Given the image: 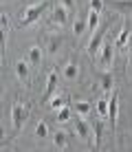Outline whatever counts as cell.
Returning a JSON list of instances; mask_svg holds the SVG:
<instances>
[{
    "mask_svg": "<svg viewBox=\"0 0 132 152\" xmlns=\"http://www.w3.org/2000/svg\"><path fill=\"white\" fill-rule=\"evenodd\" d=\"M29 117H31V106H29V104L15 102L11 106V126H13L15 132H20V130L24 128V124H26Z\"/></svg>",
    "mask_w": 132,
    "mask_h": 152,
    "instance_id": "1",
    "label": "cell"
},
{
    "mask_svg": "<svg viewBox=\"0 0 132 152\" xmlns=\"http://www.w3.org/2000/svg\"><path fill=\"white\" fill-rule=\"evenodd\" d=\"M46 7H49L46 2H40V4H31V7H26L24 11H22V15H20V24H22V27H29V24L38 22V20L42 18V13L46 11Z\"/></svg>",
    "mask_w": 132,
    "mask_h": 152,
    "instance_id": "2",
    "label": "cell"
},
{
    "mask_svg": "<svg viewBox=\"0 0 132 152\" xmlns=\"http://www.w3.org/2000/svg\"><path fill=\"white\" fill-rule=\"evenodd\" d=\"M114 42H108L106 40L104 44H101V49H99V55H97V60H99V64L104 66V69H112V64H114Z\"/></svg>",
    "mask_w": 132,
    "mask_h": 152,
    "instance_id": "3",
    "label": "cell"
},
{
    "mask_svg": "<svg viewBox=\"0 0 132 152\" xmlns=\"http://www.w3.org/2000/svg\"><path fill=\"white\" fill-rule=\"evenodd\" d=\"M68 9L66 7H62L60 2H55L53 4V9H51V20H49V24H53V27H66L68 24Z\"/></svg>",
    "mask_w": 132,
    "mask_h": 152,
    "instance_id": "4",
    "label": "cell"
},
{
    "mask_svg": "<svg viewBox=\"0 0 132 152\" xmlns=\"http://www.w3.org/2000/svg\"><path fill=\"white\" fill-rule=\"evenodd\" d=\"M106 29H108V24H106L104 29H97V31H95V35L90 38V42H88L86 49H88V55H90V57H97L99 55V49H101V44L106 42Z\"/></svg>",
    "mask_w": 132,
    "mask_h": 152,
    "instance_id": "5",
    "label": "cell"
},
{
    "mask_svg": "<svg viewBox=\"0 0 132 152\" xmlns=\"http://www.w3.org/2000/svg\"><path fill=\"white\" fill-rule=\"evenodd\" d=\"M73 126H75V134L82 141H90V139H95V130L90 128V126H88L86 121H84V117H77L73 119Z\"/></svg>",
    "mask_w": 132,
    "mask_h": 152,
    "instance_id": "6",
    "label": "cell"
},
{
    "mask_svg": "<svg viewBox=\"0 0 132 152\" xmlns=\"http://www.w3.org/2000/svg\"><path fill=\"white\" fill-rule=\"evenodd\" d=\"M60 75L64 77L66 82H77L79 80V64L75 60H66L64 64H62V69H60Z\"/></svg>",
    "mask_w": 132,
    "mask_h": 152,
    "instance_id": "7",
    "label": "cell"
},
{
    "mask_svg": "<svg viewBox=\"0 0 132 152\" xmlns=\"http://www.w3.org/2000/svg\"><path fill=\"white\" fill-rule=\"evenodd\" d=\"M71 29H73V35L79 40V38L88 31V13H86V15H75V18H73Z\"/></svg>",
    "mask_w": 132,
    "mask_h": 152,
    "instance_id": "8",
    "label": "cell"
},
{
    "mask_svg": "<svg viewBox=\"0 0 132 152\" xmlns=\"http://www.w3.org/2000/svg\"><path fill=\"white\" fill-rule=\"evenodd\" d=\"M26 60H29L31 66H40L42 62H44V51H42V46L31 44L29 49H26Z\"/></svg>",
    "mask_w": 132,
    "mask_h": 152,
    "instance_id": "9",
    "label": "cell"
},
{
    "mask_svg": "<svg viewBox=\"0 0 132 152\" xmlns=\"http://www.w3.org/2000/svg\"><path fill=\"white\" fill-rule=\"evenodd\" d=\"M13 73H15V77H18L20 82H26L31 77V64H29V60H18L13 64Z\"/></svg>",
    "mask_w": 132,
    "mask_h": 152,
    "instance_id": "10",
    "label": "cell"
},
{
    "mask_svg": "<svg viewBox=\"0 0 132 152\" xmlns=\"http://www.w3.org/2000/svg\"><path fill=\"white\" fill-rule=\"evenodd\" d=\"M106 7L114 9L117 13L128 15V13H132V0H106Z\"/></svg>",
    "mask_w": 132,
    "mask_h": 152,
    "instance_id": "11",
    "label": "cell"
},
{
    "mask_svg": "<svg viewBox=\"0 0 132 152\" xmlns=\"http://www.w3.org/2000/svg\"><path fill=\"white\" fill-rule=\"evenodd\" d=\"M110 106H108V119L110 124H112V128H117V117H119V95L117 93H112V95L108 97Z\"/></svg>",
    "mask_w": 132,
    "mask_h": 152,
    "instance_id": "12",
    "label": "cell"
},
{
    "mask_svg": "<svg viewBox=\"0 0 132 152\" xmlns=\"http://www.w3.org/2000/svg\"><path fill=\"white\" fill-rule=\"evenodd\" d=\"M57 80H60V73L51 71L49 77H46V88H44V99H51L57 93Z\"/></svg>",
    "mask_w": 132,
    "mask_h": 152,
    "instance_id": "13",
    "label": "cell"
},
{
    "mask_svg": "<svg viewBox=\"0 0 132 152\" xmlns=\"http://www.w3.org/2000/svg\"><path fill=\"white\" fill-rule=\"evenodd\" d=\"M112 86H114V75L106 69L101 75H99V88L104 91V95H108V93H112Z\"/></svg>",
    "mask_w": 132,
    "mask_h": 152,
    "instance_id": "14",
    "label": "cell"
},
{
    "mask_svg": "<svg viewBox=\"0 0 132 152\" xmlns=\"http://www.w3.org/2000/svg\"><path fill=\"white\" fill-rule=\"evenodd\" d=\"M62 44H64V38H60V35H51V38L46 40V53H49V57H55L57 53H60Z\"/></svg>",
    "mask_w": 132,
    "mask_h": 152,
    "instance_id": "15",
    "label": "cell"
},
{
    "mask_svg": "<svg viewBox=\"0 0 132 152\" xmlns=\"http://www.w3.org/2000/svg\"><path fill=\"white\" fill-rule=\"evenodd\" d=\"M73 110H75V115H79V117H88V115L93 113V106L86 99H75V102H73Z\"/></svg>",
    "mask_w": 132,
    "mask_h": 152,
    "instance_id": "16",
    "label": "cell"
},
{
    "mask_svg": "<svg viewBox=\"0 0 132 152\" xmlns=\"http://www.w3.org/2000/svg\"><path fill=\"white\" fill-rule=\"evenodd\" d=\"M128 44H130V27L123 24L121 31L117 33V38H114V46H117V49H125Z\"/></svg>",
    "mask_w": 132,
    "mask_h": 152,
    "instance_id": "17",
    "label": "cell"
},
{
    "mask_svg": "<svg viewBox=\"0 0 132 152\" xmlns=\"http://www.w3.org/2000/svg\"><path fill=\"white\" fill-rule=\"evenodd\" d=\"M93 130H95V139H93V148L99 150L101 148V139H104V117L97 119V121L93 124Z\"/></svg>",
    "mask_w": 132,
    "mask_h": 152,
    "instance_id": "18",
    "label": "cell"
},
{
    "mask_svg": "<svg viewBox=\"0 0 132 152\" xmlns=\"http://www.w3.org/2000/svg\"><path fill=\"white\" fill-rule=\"evenodd\" d=\"M53 143H55V148L66 150L68 148V134L64 130H55V132H53Z\"/></svg>",
    "mask_w": 132,
    "mask_h": 152,
    "instance_id": "19",
    "label": "cell"
},
{
    "mask_svg": "<svg viewBox=\"0 0 132 152\" xmlns=\"http://www.w3.org/2000/svg\"><path fill=\"white\" fill-rule=\"evenodd\" d=\"M73 108L71 106H64V108H60V110H57V124H68L73 119Z\"/></svg>",
    "mask_w": 132,
    "mask_h": 152,
    "instance_id": "20",
    "label": "cell"
},
{
    "mask_svg": "<svg viewBox=\"0 0 132 152\" xmlns=\"http://www.w3.org/2000/svg\"><path fill=\"white\" fill-rule=\"evenodd\" d=\"M0 24H2V46H7L9 31H11V24H9V15H7V13L0 15Z\"/></svg>",
    "mask_w": 132,
    "mask_h": 152,
    "instance_id": "21",
    "label": "cell"
},
{
    "mask_svg": "<svg viewBox=\"0 0 132 152\" xmlns=\"http://www.w3.org/2000/svg\"><path fill=\"white\" fill-rule=\"evenodd\" d=\"M108 106H110V102H108V97H106V95L95 102V108H97L99 117H108Z\"/></svg>",
    "mask_w": 132,
    "mask_h": 152,
    "instance_id": "22",
    "label": "cell"
},
{
    "mask_svg": "<svg viewBox=\"0 0 132 152\" xmlns=\"http://www.w3.org/2000/svg\"><path fill=\"white\" fill-rule=\"evenodd\" d=\"M64 106H68V97H64V95H53L51 97V108L53 110H60V108H64Z\"/></svg>",
    "mask_w": 132,
    "mask_h": 152,
    "instance_id": "23",
    "label": "cell"
},
{
    "mask_svg": "<svg viewBox=\"0 0 132 152\" xmlns=\"http://www.w3.org/2000/svg\"><path fill=\"white\" fill-rule=\"evenodd\" d=\"M35 137H40V139L51 137V130H49V126H46V121H44V119H40V121L35 124Z\"/></svg>",
    "mask_w": 132,
    "mask_h": 152,
    "instance_id": "24",
    "label": "cell"
},
{
    "mask_svg": "<svg viewBox=\"0 0 132 152\" xmlns=\"http://www.w3.org/2000/svg\"><path fill=\"white\" fill-rule=\"evenodd\" d=\"M99 29V11L88 9V31H97Z\"/></svg>",
    "mask_w": 132,
    "mask_h": 152,
    "instance_id": "25",
    "label": "cell"
},
{
    "mask_svg": "<svg viewBox=\"0 0 132 152\" xmlns=\"http://www.w3.org/2000/svg\"><path fill=\"white\" fill-rule=\"evenodd\" d=\"M106 7V0H88V9H93V11H99L101 13Z\"/></svg>",
    "mask_w": 132,
    "mask_h": 152,
    "instance_id": "26",
    "label": "cell"
},
{
    "mask_svg": "<svg viewBox=\"0 0 132 152\" xmlns=\"http://www.w3.org/2000/svg\"><path fill=\"white\" fill-rule=\"evenodd\" d=\"M57 2H60L62 7H66L71 13H75V11H77V0H57Z\"/></svg>",
    "mask_w": 132,
    "mask_h": 152,
    "instance_id": "27",
    "label": "cell"
},
{
    "mask_svg": "<svg viewBox=\"0 0 132 152\" xmlns=\"http://www.w3.org/2000/svg\"><path fill=\"white\" fill-rule=\"evenodd\" d=\"M128 64L132 66V46H128Z\"/></svg>",
    "mask_w": 132,
    "mask_h": 152,
    "instance_id": "28",
    "label": "cell"
}]
</instances>
